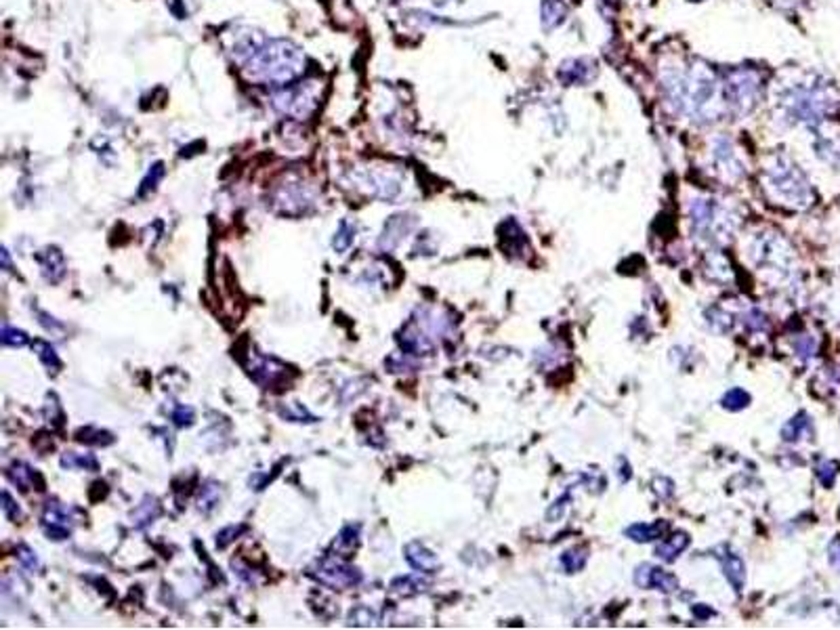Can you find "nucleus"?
<instances>
[{"label": "nucleus", "mask_w": 840, "mask_h": 630, "mask_svg": "<svg viewBox=\"0 0 840 630\" xmlns=\"http://www.w3.org/2000/svg\"><path fill=\"white\" fill-rule=\"evenodd\" d=\"M714 158H717V162H719L721 166H727V168H723L725 173H729V175H742V168H739L735 149H733V143H731L729 139L721 137V139L714 141Z\"/></svg>", "instance_id": "aec40b11"}, {"label": "nucleus", "mask_w": 840, "mask_h": 630, "mask_svg": "<svg viewBox=\"0 0 840 630\" xmlns=\"http://www.w3.org/2000/svg\"><path fill=\"white\" fill-rule=\"evenodd\" d=\"M36 260L42 271V278L51 284H59L66 275V259L57 248H46L40 255H36Z\"/></svg>", "instance_id": "4468645a"}, {"label": "nucleus", "mask_w": 840, "mask_h": 630, "mask_svg": "<svg viewBox=\"0 0 840 630\" xmlns=\"http://www.w3.org/2000/svg\"><path fill=\"white\" fill-rule=\"evenodd\" d=\"M406 561L416 569V571H422V574H433V571H437L439 569V559H437V555H433L422 542H419V540H414V542H410L408 547H406Z\"/></svg>", "instance_id": "dca6fc26"}, {"label": "nucleus", "mask_w": 840, "mask_h": 630, "mask_svg": "<svg viewBox=\"0 0 840 630\" xmlns=\"http://www.w3.org/2000/svg\"><path fill=\"white\" fill-rule=\"evenodd\" d=\"M162 177H164V164H162V162H153L152 166H150V171L145 173V177L141 179V186H139V191H137V198L150 195L153 189L158 187V183L162 181Z\"/></svg>", "instance_id": "bb28decb"}, {"label": "nucleus", "mask_w": 840, "mask_h": 630, "mask_svg": "<svg viewBox=\"0 0 840 630\" xmlns=\"http://www.w3.org/2000/svg\"><path fill=\"white\" fill-rule=\"evenodd\" d=\"M168 9H170V13H173L177 19H185V17H188V9L183 6L181 0H168Z\"/></svg>", "instance_id": "a19ab883"}, {"label": "nucleus", "mask_w": 840, "mask_h": 630, "mask_svg": "<svg viewBox=\"0 0 840 630\" xmlns=\"http://www.w3.org/2000/svg\"><path fill=\"white\" fill-rule=\"evenodd\" d=\"M693 2H702V0H693Z\"/></svg>", "instance_id": "49530a36"}, {"label": "nucleus", "mask_w": 840, "mask_h": 630, "mask_svg": "<svg viewBox=\"0 0 840 630\" xmlns=\"http://www.w3.org/2000/svg\"><path fill=\"white\" fill-rule=\"evenodd\" d=\"M286 366L284 364H280V362H275V360H271V357H259L255 364H252V368H250V374H252V378L259 382V385H263V387H273L277 380H284L286 378Z\"/></svg>", "instance_id": "2eb2a0df"}, {"label": "nucleus", "mask_w": 840, "mask_h": 630, "mask_svg": "<svg viewBox=\"0 0 840 630\" xmlns=\"http://www.w3.org/2000/svg\"><path fill=\"white\" fill-rule=\"evenodd\" d=\"M76 442L86 445H97V447H99V445L106 447V445L114 444V435L108 433V431H103V429H97V427H84V429H78L76 431Z\"/></svg>", "instance_id": "b1692460"}, {"label": "nucleus", "mask_w": 840, "mask_h": 630, "mask_svg": "<svg viewBox=\"0 0 840 630\" xmlns=\"http://www.w3.org/2000/svg\"><path fill=\"white\" fill-rule=\"evenodd\" d=\"M6 477L15 483L21 492H28L32 487V483L36 479V473L32 471V467H28L26 462H13L6 469Z\"/></svg>", "instance_id": "5701e85b"}, {"label": "nucleus", "mask_w": 840, "mask_h": 630, "mask_svg": "<svg viewBox=\"0 0 840 630\" xmlns=\"http://www.w3.org/2000/svg\"><path fill=\"white\" fill-rule=\"evenodd\" d=\"M426 586H429V582L420 576H401L391 582V593L397 594V596H412V594L426 591Z\"/></svg>", "instance_id": "412c9836"}, {"label": "nucleus", "mask_w": 840, "mask_h": 630, "mask_svg": "<svg viewBox=\"0 0 840 630\" xmlns=\"http://www.w3.org/2000/svg\"><path fill=\"white\" fill-rule=\"evenodd\" d=\"M597 61L590 57H572L565 59L559 70H557V80L563 86H584L597 78Z\"/></svg>", "instance_id": "1a4fd4ad"}, {"label": "nucleus", "mask_w": 840, "mask_h": 630, "mask_svg": "<svg viewBox=\"0 0 840 630\" xmlns=\"http://www.w3.org/2000/svg\"><path fill=\"white\" fill-rule=\"evenodd\" d=\"M748 404H750V395L744 389H731V391H727L725 395H723V406L727 410H731V412L746 408Z\"/></svg>", "instance_id": "473e14b6"}, {"label": "nucleus", "mask_w": 840, "mask_h": 630, "mask_svg": "<svg viewBox=\"0 0 840 630\" xmlns=\"http://www.w3.org/2000/svg\"><path fill=\"white\" fill-rule=\"evenodd\" d=\"M809 429H811V420H809V416L804 414V412H801L797 418H792L784 429H782V437L786 440V442H799L804 433H809Z\"/></svg>", "instance_id": "a878e982"}, {"label": "nucleus", "mask_w": 840, "mask_h": 630, "mask_svg": "<svg viewBox=\"0 0 840 630\" xmlns=\"http://www.w3.org/2000/svg\"><path fill=\"white\" fill-rule=\"evenodd\" d=\"M0 338H2L4 347H24V345H28V334L24 332V330H19V328L9 326V324L2 326Z\"/></svg>", "instance_id": "72a5a7b5"}, {"label": "nucleus", "mask_w": 840, "mask_h": 630, "mask_svg": "<svg viewBox=\"0 0 840 630\" xmlns=\"http://www.w3.org/2000/svg\"><path fill=\"white\" fill-rule=\"evenodd\" d=\"M63 469H84V471H99V462L93 454H76V452H66L61 458Z\"/></svg>", "instance_id": "393cba45"}, {"label": "nucleus", "mask_w": 840, "mask_h": 630, "mask_svg": "<svg viewBox=\"0 0 840 630\" xmlns=\"http://www.w3.org/2000/svg\"><path fill=\"white\" fill-rule=\"evenodd\" d=\"M317 82H305L273 95V108L292 118H307L317 108Z\"/></svg>", "instance_id": "0eeeda50"}, {"label": "nucleus", "mask_w": 840, "mask_h": 630, "mask_svg": "<svg viewBox=\"0 0 840 630\" xmlns=\"http://www.w3.org/2000/svg\"><path fill=\"white\" fill-rule=\"evenodd\" d=\"M721 84H723V101H725L727 113L735 118L748 116L761 101L763 82L757 70L731 68L725 72Z\"/></svg>", "instance_id": "20e7f679"}, {"label": "nucleus", "mask_w": 840, "mask_h": 630, "mask_svg": "<svg viewBox=\"0 0 840 630\" xmlns=\"http://www.w3.org/2000/svg\"><path fill=\"white\" fill-rule=\"evenodd\" d=\"M832 469H836L834 462H824L821 467H817V475H819V479H821L824 485H832V483H834L836 471H832Z\"/></svg>", "instance_id": "ea45409f"}, {"label": "nucleus", "mask_w": 840, "mask_h": 630, "mask_svg": "<svg viewBox=\"0 0 840 630\" xmlns=\"http://www.w3.org/2000/svg\"><path fill=\"white\" fill-rule=\"evenodd\" d=\"M767 175V187L779 198L784 204L804 208L813 200V191L802 175V171L788 158V156H775L773 162L764 171Z\"/></svg>", "instance_id": "7ed1b4c3"}, {"label": "nucleus", "mask_w": 840, "mask_h": 630, "mask_svg": "<svg viewBox=\"0 0 840 630\" xmlns=\"http://www.w3.org/2000/svg\"><path fill=\"white\" fill-rule=\"evenodd\" d=\"M714 557L721 561V567H723V574H725V578L729 580V584L739 593L742 589H744V584H746V565H744V561H742V557L735 555L729 547H717L714 551Z\"/></svg>", "instance_id": "f8f14e48"}, {"label": "nucleus", "mask_w": 840, "mask_h": 630, "mask_svg": "<svg viewBox=\"0 0 840 630\" xmlns=\"http://www.w3.org/2000/svg\"><path fill=\"white\" fill-rule=\"evenodd\" d=\"M32 347H34V351H36L40 362H42L48 370H59V368H61V362H59L55 349H53L48 342H44V340H34Z\"/></svg>", "instance_id": "c85d7f7f"}, {"label": "nucleus", "mask_w": 840, "mask_h": 630, "mask_svg": "<svg viewBox=\"0 0 840 630\" xmlns=\"http://www.w3.org/2000/svg\"><path fill=\"white\" fill-rule=\"evenodd\" d=\"M586 561H588V555H586V551H582V549H570V551H565V553L561 555V565L565 567L568 574L580 571V569L586 565Z\"/></svg>", "instance_id": "7c9ffc66"}, {"label": "nucleus", "mask_w": 840, "mask_h": 630, "mask_svg": "<svg viewBox=\"0 0 840 630\" xmlns=\"http://www.w3.org/2000/svg\"><path fill=\"white\" fill-rule=\"evenodd\" d=\"M74 511L59 504L57 500H48L42 511V529L53 540H66L72 534Z\"/></svg>", "instance_id": "6e6552de"}, {"label": "nucleus", "mask_w": 840, "mask_h": 630, "mask_svg": "<svg viewBox=\"0 0 840 630\" xmlns=\"http://www.w3.org/2000/svg\"><path fill=\"white\" fill-rule=\"evenodd\" d=\"M779 108L797 124H817L836 108L834 91L828 82L806 80L790 84L779 95Z\"/></svg>", "instance_id": "f03ea898"}, {"label": "nucleus", "mask_w": 840, "mask_h": 630, "mask_svg": "<svg viewBox=\"0 0 840 630\" xmlns=\"http://www.w3.org/2000/svg\"><path fill=\"white\" fill-rule=\"evenodd\" d=\"M309 576L313 580H317L319 584H324L328 589H339V591L357 586L362 582V571L359 569L347 565L344 561L334 559V557L319 559L315 565L309 567Z\"/></svg>", "instance_id": "423d86ee"}, {"label": "nucleus", "mask_w": 840, "mask_h": 630, "mask_svg": "<svg viewBox=\"0 0 840 630\" xmlns=\"http://www.w3.org/2000/svg\"><path fill=\"white\" fill-rule=\"evenodd\" d=\"M15 557H17V561L28 569V571H39L40 569V561L39 557H36V553L30 549V547H26V544H19L17 549H15Z\"/></svg>", "instance_id": "f704fd0d"}, {"label": "nucleus", "mask_w": 840, "mask_h": 630, "mask_svg": "<svg viewBox=\"0 0 840 630\" xmlns=\"http://www.w3.org/2000/svg\"><path fill=\"white\" fill-rule=\"evenodd\" d=\"M353 240H355V225H351L349 221H341L339 229H337V235L332 240L334 250L337 253H344L353 244Z\"/></svg>", "instance_id": "c756f323"}, {"label": "nucleus", "mask_w": 840, "mask_h": 630, "mask_svg": "<svg viewBox=\"0 0 840 630\" xmlns=\"http://www.w3.org/2000/svg\"><path fill=\"white\" fill-rule=\"evenodd\" d=\"M635 584L641 586V589H655V591H662V593H675L679 589V580L672 574H668L662 567L651 565V563H643V565L637 567Z\"/></svg>", "instance_id": "9b49d317"}, {"label": "nucleus", "mask_w": 840, "mask_h": 630, "mask_svg": "<svg viewBox=\"0 0 840 630\" xmlns=\"http://www.w3.org/2000/svg\"><path fill=\"white\" fill-rule=\"evenodd\" d=\"M359 542V525H344L334 540V551L339 557H349Z\"/></svg>", "instance_id": "4be33fe9"}, {"label": "nucleus", "mask_w": 840, "mask_h": 630, "mask_svg": "<svg viewBox=\"0 0 840 630\" xmlns=\"http://www.w3.org/2000/svg\"><path fill=\"white\" fill-rule=\"evenodd\" d=\"M412 227H414V217H410V215H395V217H391L389 221L384 223V229H382L381 242H379L381 248H386V250L395 248L406 238V233Z\"/></svg>", "instance_id": "ddd939ff"}, {"label": "nucleus", "mask_w": 840, "mask_h": 630, "mask_svg": "<svg viewBox=\"0 0 840 630\" xmlns=\"http://www.w3.org/2000/svg\"><path fill=\"white\" fill-rule=\"evenodd\" d=\"M170 418H173V422L177 425V427H190L191 422H193V408H190V406H177V408L173 410V414H170Z\"/></svg>", "instance_id": "4c0bfd02"}, {"label": "nucleus", "mask_w": 840, "mask_h": 630, "mask_svg": "<svg viewBox=\"0 0 840 630\" xmlns=\"http://www.w3.org/2000/svg\"><path fill=\"white\" fill-rule=\"evenodd\" d=\"M666 529H668L666 521H655V523H635V525L626 527L624 534L635 542H651V540H657L660 536H664Z\"/></svg>", "instance_id": "6ab92c4d"}, {"label": "nucleus", "mask_w": 840, "mask_h": 630, "mask_svg": "<svg viewBox=\"0 0 840 630\" xmlns=\"http://www.w3.org/2000/svg\"><path fill=\"white\" fill-rule=\"evenodd\" d=\"M273 202L277 204V208L282 213L301 215V213H305V208L311 204L309 187H305V183H301V181H286L284 186H280L275 189Z\"/></svg>", "instance_id": "9d476101"}, {"label": "nucleus", "mask_w": 840, "mask_h": 630, "mask_svg": "<svg viewBox=\"0 0 840 630\" xmlns=\"http://www.w3.org/2000/svg\"><path fill=\"white\" fill-rule=\"evenodd\" d=\"M231 57L248 80L261 84H288L305 72L307 63L301 46L294 42L255 30L235 36Z\"/></svg>", "instance_id": "f257e3e1"}, {"label": "nucleus", "mask_w": 840, "mask_h": 630, "mask_svg": "<svg viewBox=\"0 0 840 630\" xmlns=\"http://www.w3.org/2000/svg\"><path fill=\"white\" fill-rule=\"evenodd\" d=\"M39 315H40V324H42L46 330H59V328H61V326H59L57 322H53V317H48L46 313H39Z\"/></svg>", "instance_id": "79ce46f5"}, {"label": "nucleus", "mask_w": 840, "mask_h": 630, "mask_svg": "<svg viewBox=\"0 0 840 630\" xmlns=\"http://www.w3.org/2000/svg\"><path fill=\"white\" fill-rule=\"evenodd\" d=\"M2 513H4V517L9 521L21 519V511H19V507L13 502V498H11V494H9L6 489L2 492Z\"/></svg>", "instance_id": "58836bf2"}, {"label": "nucleus", "mask_w": 840, "mask_h": 630, "mask_svg": "<svg viewBox=\"0 0 840 630\" xmlns=\"http://www.w3.org/2000/svg\"><path fill=\"white\" fill-rule=\"evenodd\" d=\"M687 547V534H685V532H677V534H672L670 538L662 540V542L655 547V557L662 559V561H666V563H672V561H677V559L681 557V553H683Z\"/></svg>", "instance_id": "a211bd4d"}, {"label": "nucleus", "mask_w": 840, "mask_h": 630, "mask_svg": "<svg viewBox=\"0 0 840 630\" xmlns=\"http://www.w3.org/2000/svg\"><path fill=\"white\" fill-rule=\"evenodd\" d=\"M435 2V6H446V4H450L452 0H433ZM456 2H462V0H456Z\"/></svg>", "instance_id": "a18cd8bd"}, {"label": "nucleus", "mask_w": 840, "mask_h": 630, "mask_svg": "<svg viewBox=\"0 0 840 630\" xmlns=\"http://www.w3.org/2000/svg\"><path fill=\"white\" fill-rule=\"evenodd\" d=\"M2 267H4V271H11V259H9L6 248H2Z\"/></svg>", "instance_id": "c03bdc74"}, {"label": "nucleus", "mask_w": 840, "mask_h": 630, "mask_svg": "<svg viewBox=\"0 0 840 630\" xmlns=\"http://www.w3.org/2000/svg\"><path fill=\"white\" fill-rule=\"evenodd\" d=\"M219 500H221V487L217 485V483L208 482L202 489H200V496H198V507H200V511H204V513H210L217 504H219Z\"/></svg>", "instance_id": "cd10ccee"}, {"label": "nucleus", "mask_w": 840, "mask_h": 630, "mask_svg": "<svg viewBox=\"0 0 840 630\" xmlns=\"http://www.w3.org/2000/svg\"><path fill=\"white\" fill-rule=\"evenodd\" d=\"M691 225L700 238L717 242V240H723L731 231L733 219L727 213L725 206H721L717 200L697 198L691 202Z\"/></svg>", "instance_id": "39448f33"}, {"label": "nucleus", "mask_w": 840, "mask_h": 630, "mask_svg": "<svg viewBox=\"0 0 840 630\" xmlns=\"http://www.w3.org/2000/svg\"><path fill=\"white\" fill-rule=\"evenodd\" d=\"M160 515V504H158V500L155 498H145V502L135 511V519H137V525L139 527H143V525H148V523H152L155 517Z\"/></svg>", "instance_id": "2f4dec72"}, {"label": "nucleus", "mask_w": 840, "mask_h": 630, "mask_svg": "<svg viewBox=\"0 0 840 630\" xmlns=\"http://www.w3.org/2000/svg\"><path fill=\"white\" fill-rule=\"evenodd\" d=\"M374 620H377V616H374L368 607H364V605L355 607V609L349 614V622H351L353 626H372Z\"/></svg>", "instance_id": "c9c22d12"}, {"label": "nucleus", "mask_w": 840, "mask_h": 630, "mask_svg": "<svg viewBox=\"0 0 840 630\" xmlns=\"http://www.w3.org/2000/svg\"><path fill=\"white\" fill-rule=\"evenodd\" d=\"M244 532H246V525H227V527H223V529L217 534V547H219V549L230 547L231 542H233L240 534H244Z\"/></svg>", "instance_id": "e433bc0d"}, {"label": "nucleus", "mask_w": 840, "mask_h": 630, "mask_svg": "<svg viewBox=\"0 0 840 630\" xmlns=\"http://www.w3.org/2000/svg\"><path fill=\"white\" fill-rule=\"evenodd\" d=\"M568 19V6L563 0H542L540 2V24L546 32L561 28Z\"/></svg>", "instance_id": "f3484780"}, {"label": "nucleus", "mask_w": 840, "mask_h": 630, "mask_svg": "<svg viewBox=\"0 0 840 630\" xmlns=\"http://www.w3.org/2000/svg\"><path fill=\"white\" fill-rule=\"evenodd\" d=\"M830 557H832V563L840 567V540H834V542H832V547H830Z\"/></svg>", "instance_id": "37998d69"}]
</instances>
